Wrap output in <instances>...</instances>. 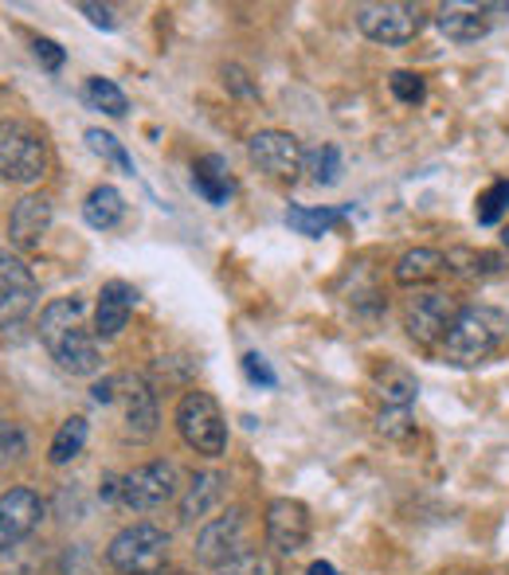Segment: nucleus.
Wrapping results in <instances>:
<instances>
[{
    "instance_id": "obj_11",
    "label": "nucleus",
    "mask_w": 509,
    "mask_h": 575,
    "mask_svg": "<svg viewBox=\"0 0 509 575\" xmlns=\"http://www.w3.org/2000/svg\"><path fill=\"white\" fill-rule=\"evenodd\" d=\"M455 317H458L455 297L439 294V290L407 297L404 305V325L407 333H412V341H419V345H439V341H447V330L455 325Z\"/></svg>"
},
{
    "instance_id": "obj_1",
    "label": "nucleus",
    "mask_w": 509,
    "mask_h": 575,
    "mask_svg": "<svg viewBox=\"0 0 509 575\" xmlns=\"http://www.w3.org/2000/svg\"><path fill=\"white\" fill-rule=\"evenodd\" d=\"M86 305L79 297H55L40 313V341L48 356L71 376H94L102 368L98 337L83 330Z\"/></svg>"
},
{
    "instance_id": "obj_36",
    "label": "nucleus",
    "mask_w": 509,
    "mask_h": 575,
    "mask_svg": "<svg viewBox=\"0 0 509 575\" xmlns=\"http://www.w3.org/2000/svg\"><path fill=\"white\" fill-rule=\"evenodd\" d=\"M310 575H337V567L325 564V560H318V564H310Z\"/></svg>"
},
{
    "instance_id": "obj_27",
    "label": "nucleus",
    "mask_w": 509,
    "mask_h": 575,
    "mask_svg": "<svg viewBox=\"0 0 509 575\" xmlns=\"http://www.w3.org/2000/svg\"><path fill=\"white\" fill-rule=\"evenodd\" d=\"M86 145H91V153H98L102 161L118 165L122 172H129V177H134V157H129L126 145H122L114 134H106V129H86Z\"/></svg>"
},
{
    "instance_id": "obj_21",
    "label": "nucleus",
    "mask_w": 509,
    "mask_h": 575,
    "mask_svg": "<svg viewBox=\"0 0 509 575\" xmlns=\"http://www.w3.org/2000/svg\"><path fill=\"white\" fill-rule=\"evenodd\" d=\"M122 216H126V200H122V192L114 185H98L91 188V196L83 200V220L91 223L94 231H111L122 223Z\"/></svg>"
},
{
    "instance_id": "obj_12",
    "label": "nucleus",
    "mask_w": 509,
    "mask_h": 575,
    "mask_svg": "<svg viewBox=\"0 0 509 575\" xmlns=\"http://www.w3.org/2000/svg\"><path fill=\"white\" fill-rule=\"evenodd\" d=\"M43 513H48V505L28 485H12L9 493H0V552H9L20 541H28L40 529Z\"/></svg>"
},
{
    "instance_id": "obj_10",
    "label": "nucleus",
    "mask_w": 509,
    "mask_h": 575,
    "mask_svg": "<svg viewBox=\"0 0 509 575\" xmlns=\"http://www.w3.org/2000/svg\"><path fill=\"white\" fill-rule=\"evenodd\" d=\"M247 157L259 165V172L274 180H294L305 169V149L294 134L287 129H259V134L247 142Z\"/></svg>"
},
{
    "instance_id": "obj_3",
    "label": "nucleus",
    "mask_w": 509,
    "mask_h": 575,
    "mask_svg": "<svg viewBox=\"0 0 509 575\" xmlns=\"http://www.w3.org/2000/svg\"><path fill=\"white\" fill-rule=\"evenodd\" d=\"M94 404H118L122 407V427L126 439L145 442L157 435V391L142 380V376H106L102 384H94Z\"/></svg>"
},
{
    "instance_id": "obj_14",
    "label": "nucleus",
    "mask_w": 509,
    "mask_h": 575,
    "mask_svg": "<svg viewBox=\"0 0 509 575\" xmlns=\"http://www.w3.org/2000/svg\"><path fill=\"white\" fill-rule=\"evenodd\" d=\"M243 533H247L243 509H228L224 516L208 521V525L200 529V536H196V556H200V564L220 572L228 560H236L239 552H247Z\"/></svg>"
},
{
    "instance_id": "obj_34",
    "label": "nucleus",
    "mask_w": 509,
    "mask_h": 575,
    "mask_svg": "<svg viewBox=\"0 0 509 575\" xmlns=\"http://www.w3.org/2000/svg\"><path fill=\"white\" fill-rule=\"evenodd\" d=\"M79 12H83V17L91 20L94 28H106V32H114V28H118V17H114L111 4H91V0H83V4H79Z\"/></svg>"
},
{
    "instance_id": "obj_31",
    "label": "nucleus",
    "mask_w": 509,
    "mask_h": 575,
    "mask_svg": "<svg viewBox=\"0 0 509 575\" xmlns=\"http://www.w3.org/2000/svg\"><path fill=\"white\" fill-rule=\"evenodd\" d=\"M376 427H381L384 439H407L412 435V411L407 407H384Z\"/></svg>"
},
{
    "instance_id": "obj_13",
    "label": "nucleus",
    "mask_w": 509,
    "mask_h": 575,
    "mask_svg": "<svg viewBox=\"0 0 509 575\" xmlns=\"http://www.w3.org/2000/svg\"><path fill=\"white\" fill-rule=\"evenodd\" d=\"M267 544L274 556H298L310 541V509L298 498H274L267 505Z\"/></svg>"
},
{
    "instance_id": "obj_4",
    "label": "nucleus",
    "mask_w": 509,
    "mask_h": 575,
    "mask_svg": "<svg viewBox=\"0 0 509 575\" xmlns=\"http://www.w3.org/2000/svg\"><path fill=\"white\" fill-rule=\"evenodd\" d=\"M106 560L118 575H162L169 564V533L149 521L126 525L106 548Z\"/></svg>"
},
{
    "instance_id": "obj_33",
    "label": "nucleus",
    "mask_w": 509,
    "mask_h": 575,
    "mask_svg": "<svg viewBox=\"0 0 509 575\" xmlns=\"http://www.w3.org/2000/svg\"><path fill=\"white\" fill-rule=\"evenodd\" d=\"M24 450H28V442H24V435H20L17 427H4V431H0V466L24 458Z\"/></svg>"
},
{
    "instance_id": "obj_22",
    "label": "nucleus",
    "mask_w": 509,
    "mask_h": 575,
    "mask_svg": "<svg viewBox=\"0 0 509 575\" xmlns=\"http://www.w3.org/2000/svg\"><path fill=\"white\" fill-rule=\"evenodd\" d=\"M341 220H345L341 208H305V203H290L287 208V228L305 239H322L325 231L337 228Z\"/></svg>"
},
{
    "instance_id": "obj_37",
    "label": "nucleus",
    "mask_w": 509,
    "mask_h": 575,
    "mask_svg": "<svg viewBox=\"0 0 509 575\" xmlns=\"http://www.w3.org/2000/svg\"><path fill=\"white\" fill-rule=\"evenodd\" d=\"M162 575H188V572H177V567H165Z\"/></svg>"
},
{
    "instance_id": "obj_23",
    "label": "nucleus",
    "mask_w": 509,
    "mask_h": 575,
    "mask_svg": "<svg viewBox=\"0 0 509 575\" xmlns=\"http://www.w3.org/2000/svg\"><path fill=\"white\" fill-rule=\"evenodd\" d=\"M376 391H381L384 407H412L419 384L404 364H384L381 373H376Z\"/></svg>"
},
{
    "instance_id": "obj_26",
    "label": "nucleus",
    "mask_w": 509,
    "mask_h": 575,
    "mask_svg": "<svg viewBox=\"0 0 509 575\" xmlns=\"http://www.w3.org/2000/svg\"><path fill=\"white\" fill-rule=\"evenodd\" d=\"M305 172L314 185H337L341 180V149L337 145H318V149L305 153Z\"/></svg>"
},
{
    "instance_id": "obj_7",
    "label": "nucleus",
    "mask_w": 509,
    "mask_h": 575,
    "mask_svg": "<svg viewBox=\"0 0 509 575\" xmlns=\"http://www.w3.org/2000/svg\"><path fill=\"white\" fill-rule=\"evenodd\" d=\"M356 28L373 43L404 48L424 28V12H419V4H404V0H376V4H361L356 9Z\"/></svg>"
},
{
    "instance_id": "obj_17",
    "label": "nucleus",
    "mask_w": 509,
    "mask_h": 575,
    "mask_svg": "<svg viewBox=\"0 0 509 575\" xmlns=\"http://www.w3.org/2000/svg\"><path fill=\"white\" fill-rule=\"evenodd\" d=\"M224 474H216V470H200V474H193V482L185 485V493H180V521L185 525H193V521H204V516L212 513L216 505L224 501Z\"/></svg>"
},
{
    "instance_id": "obj_9",
    "label": "nucleus",
    "mask_w": 509,
    "mask_h": 575,
    "mask_svg": "<svg viewBox=\"0 0 509 575\" xmlns=\"http://www.w3.org/2000/svg\"><path fill=\"white\" fill-rule=\"evenodd\" d=\"M35 297H40V286H35L32 266L17 254L0 251V330H17L35 310Z\"/></svg>"
},
{
    "instance_id": "obj_25",
    "label": "nucleus",
    "mask_w": 509,
    "mask_h": 575,
    "mask_svg": "<svg viewBox=\"0 0 509 575\" xmlns=\"http://www.w3.org/2000/svg\"><path fill=\"white\" fill-rule=\"evenodd\" d=\"M83 102L91 106V111H102V114H111V118H122V114L129 111V98L126 91H122L118 83H111V79H86L83 86Z\"/></svg>"
},
{
    "instance_id": "obj_30",
    "label": "nucleus",
    "mask_w": 509,
    "mask_h": 575,
    "mask_svg": "<svg viewBox=\"0 0 509 575\" xmlns=\"http://www.w3.org/2000/svg\"><path fill=\"white\" fill-rule=\"evenodd\" d=\"M388 91H392V98L404 102V106H416V102L427 98V83L416 75V71H392Z\"/></svg>"
},
{
    "instance_id": "obj_2",
    "label": "nucleus",
    "mask_w": 509,
    "mask_h": 575,
    "mask_svg": "<svg viewBox=\"0 0 509 575\" xmlns=\"http://www.w3.org/2000/svg\"><path fill=\"white\" fill-rule=\"evenodd\" d=\"M509 337V313L498 305H463L455 317V325L447 330L443 353L458 368L482 364L486 356L498 353V345Z\"/></svg>"
},
{
    "instance_id": "obj_29",
    "label": "nucleus",
    "mask_w": 509,
    "mask_h": 575,
    "mask_svg": "<svg viewBox=\"0 0 509 575\" xmlns=\"http://www.w3.org/2000/svg\"><path fill=\"white\" fill-rule=\"evenodd\" d=\"M506 208H509V180H498V185H490L482 196H478L475 216H478V223H482V228H490V223L501 220V212H506Z\"/></svg>"
},
{
    "instance_id": "obj_5",
    "label": "nucleus",
    "mask_w": 509,
    "mask_h": 575,
    "mask_svg": "<svg viewBox=\"0 0 509 575\" xmlns=\"http://www.w3.org/2000/svg\"><path fill=\"white\" fill-rule=\"evenodd\" d=\"M177 431L196 454L220 458L228 450V419L208 391H185L177 404Z\"/></svg>"
},
{
    "instance_id": "obj_35",
    "label": "nucleus",
    "mask_w": 509,
    "mask_h": 575,
    "mask_svg": "<svg viewBox=\"0 0 509 575\" xmlns=\"http://www.w3.org/2000/svg\"><path fill=\"white\" fill-rule=\"evenodd\" d=\"M32 51H35V60H40L48 71H60L63 67V48L55 40H35Z\"/></svg>"
},
{
    "instance_id": "obj_24",
    "label": "nucleus",
    "mask_w": 509,
    "mask_h": 575,
    "mask_svg": "<svg viewBox=\"0 0 509 575\" xmlns=\"http://www.w3.org/2000/svg\"><path fill=\"white\" fill-rule=\"evenodd\" d=\"M86 435H91V427H86L83 415H71V419H63V427L55 431V439H51V466H67L71 458L83 454L86 447Z\"/></svg>"
},
{
    "instance_id": "obj_32",
    "label": "nucleus",
    "mask_w": 509,
    "mask_h": 575,
    "mask_svg": "<svg viewBox=\"0 0 509 575\" xmlns=\"http://www.w3.org/2000/svg\"><path fill=\"white\" fill-rule=\"evenodd\" d=\"M243 373H247V380H251V384H263V388H274V384H279L274 368H271V364H267L259 353H247V356H243Z\"/></svg>"
},
{
    "instance_id": "obj_6",
    "label": "nucleus",
    "mask_w": 509,
    "mask_h": 575,
    "mask_svg": "<svg viewBox=\"0 0 509 575\" xmlns=\"http://www.w3.org/2000/svg\"><path fill=\"white\" fill-rule=\"evenodd\" d=\"M48 172V145L28 122H0V177L12 185H35Z\"/></svg>"
},
{
    "instance_id": "obj_20",
    "label": "nucleus",
    "mask_w": 509,
    "mask_h": 575,
    "mask_svg": "<svg viewBox=\"0 0 509 575\" xmlns=\"http://www.w3.org/2000/svg\"><path fill=\"white\" fill-rule=\"evenodd\" d=\"M443 271H447V254L432 251V247H416V251L399 254L396 282L399 286H424V282L439 279Z\"/></svg>"
},
{
    "instance_id": "obj_8",
    "label": "nucleus",
    "mask_w": 509,
    "mask_h": 575,
    "mask_svg": "<svg viewBox=\"0 0 509 575\" xmlns=\"http://www.w3.org/2000/svg\"><path fill=\"white\" fill-rule=\"evenodd\" d=\"M177 482L180 474L173 462H145L118 478V501L134 513H149L177 498Z\"/></svg>"
},
{
    "instance_id": "obj_38",
    "label": "nucleus",
    "mask_w": 509,
    "mask_h": 575,
    "mask_svg": "<svg viewBox=\"0 0 509 575\" xmlns=\"http://www.w3.org/2000/svg\"><path fill=\"white\" fill-rule=\"evenodd\" d=\"M506 247H509V228H506Z\"/></svg>"
},
{
    "instance_id": "obj_18",
    "label": "nucleus",
    "mask_w": 509,
    "mask_h": 575,
    "mask_svg": "<svg viewBox=\"0 0 509 575\" xmlns=\"http://www.w3.org/2000/svg\"><path fill=\"white\" fill-rule=\"evenodd\" d=\"M435 28L455 43H475L490 32V20L482 17V9H470V4H443L435 12Z\"/></svg>"
},
{
    "instance_id": "obj_16",
    "label": "nucleus",
    "mask_w": 509,
    "mask_h": 575,
    "mask_svg": "<svg viewBox=\"0 0 509 575\" xmlns=\"http://www.w3.org/2000/svg\"><path fill=\"white\" fill-rule=\"evenodd\" d=\"M51 228V200L48 196H20L17 203H12L9 212V243L20 247V251H35V247L43 243V236H48Z\"/></svg>"
},
{
    "instance_id": "obj_15",
    "label": "nucleus",
    "mask_w": 509,
    "mask_h": 575,
    "mask_svg": "<svg viewBox=\"0 0 509 575\" xmlns=\"http://www.w3.org/2000/svg\"><path fill=\"white\" fill-rule=\"evenodd\" d=\"M137 305V290L129 282L114 279L98 290V302H94V337L114 341L129 325V313Z\"/></svg>"
},
{
    "instance_id": "obj_19",
    "label": "nucleus",
    "mask_w": 509,
    "mask_h": 575,
    "mask_svg": "<svg viewBox=\"0 0 509 575\" xmlns=\"http://www.w3.org/2000/svg\"><path fill=\"white\" fill-rule=\"evenodd\" d=\"M193 185H196V192H200L208 203H216V208H220V203H228L231 192H236V180H231L224 157H216V153H208V157H200V161H196Z\"/></svg>"
},
{
    "instance_id": "obj_28",
    "label": "nucleus",
    "mask_w": 509,
    "mask_h": 575,
    "mask_svg": "<svg viewBox=\"0 0 509 575\" xmlns=\"http://www.w3.org/2000/svg\"><path fill=\"white\" fill-rule=\"evenodd\" d=\"M216 575H279V564H274L271 552L247 548V552H239L236 560H228Z\"/></svg>"
}]
</instances>
